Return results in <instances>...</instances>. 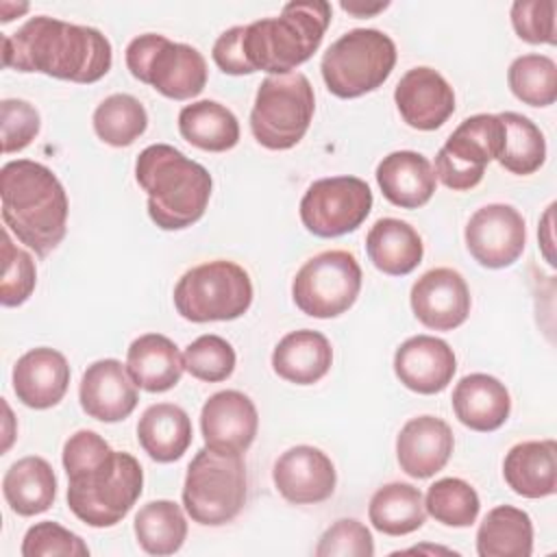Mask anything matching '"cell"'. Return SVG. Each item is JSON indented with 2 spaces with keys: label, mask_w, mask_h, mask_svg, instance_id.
Instances as JSON below:
<instances>
[{
  "label": "cell",
  "mask_w": 557,
  "mask_h": 557,
  "mask_svg": "<svg viewBox=\"0 0 557 557\" xmlns=\"http://www.w3.org/2000/svg\"><path fill=\"white\" fill-rule=\"evenodd\" d=\"M2 63L72 83H96L113 63L109 39L91 26L37 15L2 37Z\"/></svg>",
  "instance_id": "1"
},
{
  "label": "cell",
  "mask_w": 557,
  "mask_h": 557,
  "mask_svg": "<svg viewBox=\"0 0 557 557\" xmlns=\"http://www.w3.org/2000/svg\"><path fill=\"white\" fill-rule=\"evenodd\" d=\"M4 226L35 255L46 257L65 237L67 194L57 174L30 159L9 161L0 170Z\"/></svg>",
  "instance_id": "2"
},
{
  "label": "cell",
  "mask_w": 557,
  "mask_h": 557,
  "mask_svg": "<svg viewBox=\"0 0 557 557\" xmlns=\"http://www.w3.org/2000/svg\"><path fill=\"white\" fill-rule=\"evenodd\" d=\"M135 178L148 194V215L163 231L196 224L211 198V174L170 144L144 148L135 161Z\"/></svg>",
  "instance_id": "3"
},
{
  "label": "cell",
  "mask_w": 557,
  "mask_h": 557,
  "mask_svg": "<svg viewBox=\"0 0 557 557\" xmlns=\"http://www.w3.org/2000/svg\"><path fill=\"white\" fill-rule=\"evenodd\" d=\"M331 24L324 0L287 2L278 17H263L244 26V52L250 67L270 76L289 74L311 59Z\"/></svg>",
  "instance_id": "4"
},
{
  "label": "cell",
  "mask_w": 557,
  "mask_h": 557,
  "mask_svg": "<svg viewBox=\"0 0 557 557\" xmlns=\"http://www.w3.org/2000/svg\"><path fill=\"white\" fill-rule=\"evenodd\" d=\"M144 487V470L131 453L113 450L102 461L67 476V507L85 524L104 529L122 522Z\"/></svg>",
  "instance_id": "5"
},
{
  "label": "cell",
  "mask_w": 557,
  "mask_h": 557,
  "mask_svg": "<svg viewBox=\"0 0 557 557\" xmlns=\"http://www.w3.org/2000/svg\"><path fill=\"white\" fill-rule=\"evenodd\" d=\"M246 463L242 455L200 448L187 466L183 505L202 527H222L237 518L246 503Z\"/></svg>",
  "instance_id": "6"
},
{
  "label": "cell",
  "mask_w": 557,
  "mask_h": 557,
  "mask_svg": "<svg viewBox=\"0 0 557 557\" xmlns=\"http://www.w3.org/2000/svg\"><path fill=\"white\" fill-rule=\"evenodd\" d=\"M396 65V46L376 28H352L322 54L320 72L337 98H359L381 87Z\"/></svg>",
  "instance_id": "7"
},
{
  "label": "cell",
  "mask_w": 557,
  "mask_h": 557,
  "mask_svg": "<svg viewBox=\"0 0 557 557\" xmlns=\"http://www.w3.org/2000/svg\"><path fill=\"white\" fill-rule=\"evenodd\" d=\"M313 111V87L302 72L268 76L255 96L250 131L263 148L289 150L309 131Z\"/></svg>",
  "instance_id": "8"
},
{
  "label": "cell",
  "mask_w": 557,
  "mask_h": 557,
  "mask_svg": "<svg viewBox=\"0 0 557 557\" xmlns=\"http://www.w3.org/2000/svg\"><path fill=\"white\" fill-rule=\"evenodd\" d=\"M252 305L248 272L226 259L187 270L174 287V307L189 322H226L244 315Z\"/></svg>",
  "instance_id": "9"
},
{
  "label": "cell",
  "mask_w": 557,
  "mask_h": 557,
  "mask_svg": "<svg viewBox=\"0 0 557 557\" xmlns=\"http://www.w3.org/2000/svg\"><path fill=\"white\" fill-rule=\"evenodd\" d=\"M128 72L152 85L161 96L187 100L198 96L207 85V61L187 44L170 41L165 35L146 33L126 46Z\"/></svg>",
  "instance_id": "10"
},
{
  "label": "cell",
  "mask_w": 557,
  "mask_h": 557,
  "mask_svg": "<svg viewBox=\"0 0 557 557\" xmlns=\"http://www.w3.org/2000/svg\"><path fill=\"white\" fill-rule=\"evenodd\" d=\"M361 289V265L348 250H324L302 263L292 283L296 307L320 320L346 313Z\"/></svg>",
  "instance_id": "11"
},
{
  "label": "cell",
  "mask_w": 557,
  "mask_h": 557,
  "mask_svg": "<svg viewBox=\"0 0 557 557\" xmlns=\"http://www.w3.org/2000/svg\"><path fill=\"white\" fill-rule=\"evenodd\" d=\"M505 144V126L494 113L466 117L435 154V178L448 189L466 191L481 183L485 165L498 159Z\"/></svg>",
  "instance_id": "12"
},
{
  "label": "cell",
  "mask_w": 557,
  "mask_h": 557,
  "mask_svg": "<svg viewBox=\"0 0 557 557\" xmlns=\"http://www.w3.org/2000/svg\"><path fill=\"white\" fill-rule=\"evenodd\" d=\"M372 211V191L359 176L313 181L300 200L302 226L315 237H339L357 231Z\"/></svg>",
  "instance_id": "13"
},
{
  "label": "cell",
  "mask_w": 557,
  "mask_h": 557,
  "mask_svg": "<svg viewBox=\"0 0 557 557\" xmlns=\"http://www.w3.org/2000/svg\"><path fill=\"white\" fill-rule=\"evenodd\" d=\"M463 237L474 261L483 268L498 270L513 265L524 252L527 226L516 207L492 202L470 215Z\"/></svg>",
  "instance_id": "14"
},
{
  "label": "cell",
  "mask_w": 557,
  "mask_h": 557,
  "mask_svg": "<svg viewBox=\"0 0 557 557\" xmlns=\"http://www.w3.org/2000/svg\"><path fill=\"white\" fill-rule=\"evenodd\" d=\"M413 315L433 331H453L468 320L470 289L466 278L453 268L424 272L409 294Z\"/></svg>",
  "instance_id": "15"
},
{
  "label": "cell",
  "mask_w": 557,
  "mask_h": 557,
  "mask_svg": "<svg viewBox=\"0 0 557 557\" xmlns=\"http://www.w3.org/2000/svg\"><path fill=\"white\" fill-rule=\"evenodd\" d=\"M272 479L278 494L294 505H315L335 492L337 474L326 453L315 446L287 448L272 468Z\"/></svg>",
  "instance_id": "16"
},
{
  "label": "cell",
  "mask_w": 557,
  "mask_h": 557,
  "mask_svg": "<svg viewBox=\"0 0 557 557\" xmlns=\"http://www.w3.org/2000/svg\"><path fill=\"white\" fill-rule=\"evenodd\" d=\"M259 416L255 403L237 389H222L209 396L200 411V431L205 446L242 455L255 442Z\"/></svg>",
  "instance_id": "17"
},
{
  "label": "cell",
  "mask_w": 557,
  "mask_h": 557,
  "mask_svg": "<svg viewBox=\"0 0 557 557\" xmlns=\"http://www.w3.org/2000/svg\"><path fill=\"white\" fill-rule=\"evenodd\" d=\"M394 102L411 128L435 131L453 115L455 91L437 70L420 65L400 76L394 89Z\"/></svg>",
  "instance_id": "18"
},
{
  "label": "cell",
  "mask_w": 557,
  "mask_h": 557,
  "mask_svg": "<svg viewBox=\"0 0 557 557\" xmlns=\"http://www.w3.org/2000/svg\"><path fill=\"white\" fill-rule=\"evenodd\" d=\"M78 400L89 418L100 422H120L133 413L139 394L122 361L98 359L83 372Z\"/></svg>",
  "instance_id": "19"
},
{
  "label": "cell",
  "mask_w": 557,
  "mask_h": 557,
  "mask_svg": "<svg viewBox=\"0 0 557 557\" xmlns=\"http://www.w3.org/2000/svg\"><path fill=\"white\" fill-rule=\"evenodd\" d=\"M398 381L416 394H440L457 372L453 348L433 335H413L405 339L394 355Z\"/></svg>",
  "instance_id": "20"
},
{
  "label": "cell",
  "mask_w": 557,
  "mask_h": 557,
  "mask_svg": "<svg viewBox=\"0 0 557 557\" xmlns=\"http://www.w3.org/2000/svg\"><path fill=\"white\" fill-rule=\"evenodd\" d=\"M455 437L442 418L418 416L403 424L396 437V459L411 479H429L440 472L453 453Z\"/></svg>",
  "instance_id": "21"
},
{
  "label": "cell",
  "mask_w": 557,
  "mask_h": 557,
  "mask_svg": "<svg viewBox=\"0 0 557 557\" xmlns=\"http://www.w3.org/2000/svg\"><path fill=\"white\" fill-rule=\"evenodd\" d=\"M67 359L48 346L24 352L13 366V392L30 409H50L67 392Z\"/></svg>",
  "instance_id": "22"
},
{
  "label": "cell",
  "mask_w": 557,
  "mask_h": 557,
  "mask_svg": "<svg viewBox=\"0 0 557 557\" xmlns=\"http://www.w3.org/2000/svg\"><path fill=\"white\" fill-rule=\"evenodd\" d=\"M450 400L457 420L479 433L500 429L511 411V398L505 383L483 372L463 376L455 385Z\"/></svg>",
  "instance_id": "23"
},
{
  "label": "cell",
  "mask_w": 557,
  "mask_h": 557,
  "mask_svg": "<svg viewBox=\"0 0 557 557\" xmlns=\"http://www.w3.org/2000/svg\"><path fill=\"white\" fill-rule=\"evenodd\" d=\"M376 183L383 196L400 209H418L435 194L431 161L413 150H396L376 165Z\"/></svg>",
  "instance_id": "24"
},
{
  "label": "cell",
  "mask_w": 557,
  "mask_h": 557,
  "mask_svg": "<svg viewBox=\"0 0 557 557\" xmlns=\"http://www.w3.org/2000/svg\"><path fill=\"white\" fill-rule=\"evenodd\" d=\"M507 485L524 498H546L557 490L555 440H531L509 448L503 461Z\"/></svg>",
  "instance_id": "25"
},
{
  "label": "cell",
  "mask_w": 557,
  "mask_h": 557,
  "mask_svg": "<svg viewBox=\"0 0 557 557\" xmlns=\"http://www.w3.org/2000/svg\"><path fill=\"white\" fill-rule=\"evenodd\" d=\"M126 370L137 387L161 394L181 381L185 363L178 346L170 337L161 333H146L128 346Z\"/></svg>",
  "instance_id": "26"
},
{
  "label": "cell",
  "mask_w": 557,
  "mask_h": 557,
  "mask_svg": "<svg viewBox=\"0 0 557 557\" xmlns=\"http://www.w3.org/2000/svg\"><path fill=\"white\" fill-rule=\"evenodd\" d=\"M333 363L331 342L311 329L287 333L272 352V370L289 383L313 385L326 376Z\"/></svg>",
  "instance_id": "27"
},
{
  "label": "cell",
  "mask_w": 557,
  "mask_h": 557,
  "mask_svg": "<svg viewBox=\"0 0 557 557\" xmlns=\"http://www.w3.org/2000/svg\"><path fill=\"white\" fill-rule=\"evenodd\" d=\"M366 250L372 265L389 276H405L413 272L424 255L418 231L398 218L376 220L366 235Z\"/></svg>",
  "instance_id": "28"
},
{
  "label": "cell",
  "mask_w": 557,
  "mask_h": 557,
  "mask_svg": "<svg viewBox=\"0 0 557 557\" xmlns=\"http://www.w3.org/2000/svg\"><path fill=\"white\" fill-rule=\"evenodd\" d=\"M191 420L172 403L150 405L137 422V440L144 453L159 463L176 461L191 444Z\"/></svg>",
  "instance_id": "29"
},
{
  "label": "cell",
  "mask_w": 557,
  "mask_h": 557,
  "mask_svg": "<svg viewBox=\"0 0 557 557\" xmlns=\"http://www.w3.org/2000/svg\"><path fill=\"white\" fill-rule=\"evenodd\" d=\"M7 505L17 516H37L52 507L57 498V476L52 466L37 455L17 459L2 479Z\"/></svg>",
  "instance_id": "30"
},
{
  "label": "cell",
  "mask_w": 557,
  "mask_h": 557,
  "mask_svg": "<svg viewBox=\"0 0 557 557\" xmlns=\"http://www.w3.org/2000/svg\"><path fill=\"white\" fill-rule=\"evenodd\" d=\"M178 131L185 141L207 152H226L239 141L235 113L215 100L185 104L178 113Z\"/></svg>",
  "instance_id": "31"
},
{
  "label": "cell",
  "mask_w": 557,
  "mask_h": 557,
  "mask_svg": "<svg viewBox=\"0 0 557 557\" xmlns=\"http://www.w3.org/2000/svg\"><path fill=\"white\" fill-rule=\"evenodd\" d=\"M479 557H529L533 553V522L527 511L498 505L487 511L476 531Z\"/></svg>",
  "instance_id": "32"
},
{
  "label": "cell",
  "mask_w": 557,
  "mask_h": 557,
  "mask_svg": "<svg viewBox=\"0 0 557 557\" xmlns=\"http://www.w3.org/2000/svg\"><path fill=\"white\" fill-rule=\"evenodd\" d=\"M372 527L385 535H407L418 531L426 520L424 498L411 483L394 481L379 487L368 505Z\"/></svg>",
  "instance_id": "33"
},
{
  "label": "cell",
  "mask_w": 557,
  "mask_h": 557,
  "mask_svg": "<svg viewBox=\"0 0 557 557\" xmlns=\"http://www.w3.org/2000/svg\"><path fill=\"white\" fill-rule=\"evenodd\" d=\"M133 529L148 555H172L187 537V520L174 500H150L139 507Z\"/></svg>",
  "instance_id": "34"
},
{
  "label": "cell",
  "mask_w": 557,
  "mask_h": 557,
  "mask_svg": "<svg viewBox=\"0 0 557 557\" xmlns=\"http://www.w3.org/2000/svg\"><path fill=\"white\" fill-rule=\"evenodd\" d=\"M505 126V144L498 154V163L511 174H533L544 165L546 139L542 131L522 113H498Z\"/></svg>",
  "instance_id": "35"
},
{
  "label": "cell",
  "mask_w": 557,
  "mask_h": 557,
  "mask_svg": "<svg viewBox=\"0 0 557 557\" xmlns=\"http://www.w3.org/2000/svg\"><path fill=\"white\" fill-rule=\"evenodd\" d=\"M96 135L115 148L131 146L139 139L148 126V113L144 104L131 94H111L94 111Z\"/></svg>",
  "instance_id": "36"
},
{
  "label": "cell",
  "mask_w": 557,
  "mask_h": 557,
  "mask_svg": "<svg viewBox=\"0 0 557 557\" xmlns=\"http://www.w3.org/2000/svg\"><path fill=\"white\" fill-rule=\"evenodd\" d=\"M511 94L529 107H548L557 100V65L546 54H522L507 70Z\"/></svg>",
  "instance_id": "37"
},
{
  "label": "cell",
  "mask_w": 557,
  "mask_h": 557,
  "mask_svg": "<svg viewBox=\"0 0 557 557\" xmlns=\"http://www.w3.org/2000/svg\"><path fill=\"white\" fill-rule=\"evenodd\" d=\"M424 509L429 516H433L437 522L446 527H470L476 522L481 503L476 490L457 476H446L435 481L426 490Z\"/></svg>",
  "instance_id": "38"
},
{
  "label": "cell",
  "mask_w": 557,
  "mask_h": 557,
  "mask_svg": "<svg viewBox=\"0 0 557 557\" xmlns=\"http://www.w3.org/2000/svg\"><path fill=\"white\" fill-rule=\"evenodd\" d=\"M235 350L220 335H200L183 352L185 370L207 383L226 381L235 370Z\"/></svg>",
  "instance_id": "39"
},
{
  "label": "cell",
  "mask_w": 557,
  "mask_h": 557,
  "mask_svg": "<svg viewBox=\"0 0 557 557\" xmlns=\"http://www.w3.org/2000/svg\"><path fill=\"white\" fill-rule=\"evenodd\" d=\"M37 270L33 257L17 248L9 228L2 231V283H0V302L4 307H17L26 302L35 289Z\"/></svg>",
  "instance_id": "40"
},
{
  "label": "cell",
  "mask_w": 557,
  "mask_h": 557,
  "mask_svg": "<svg viewBox=\"0 0 557 557\" xmlns=\"http://www.w3.org/2000/svg\"><path fill=\"white\" fill-rule=\"evenodd\" d=\"M20 553L22 557H87L89 548L81 535L52 520H44L26 531Z\"/></svg>",
  "instance_id": "41"
},
{
  "label": "cell",
  "mask_w": 557,
  "mask_h": 557,
  "mask_svg": "<svg viewBox=\"0 0 557 557\" xmlns=\"http://www.w3.org/2000/svg\"><path fill=\"white\" fill-rule=\"evenodd\" d=\"M318 557H372L374 540L366 524L355 518L333 522L315 546Z\"/></svg>",
  "instance_id": "42"
},
{
  "label": "cell",
  "mask_w": 557,
  "mask_h": 557,
  "mask_svg": "<svg viewBox=\"0 0 557 557\" xmlns=\"http://www.w3.org/2000/svg\"><path fill=\"white\" fill-rule=\"evenodd\" d=\"M39 111L20 98H4L0 102V128H2V152L24 150L39 133Z\"/></svg>",
  "instance_id": "43"
},
{
  "label": "cell",
  "mask_w": 557,
  "mask_h": 557,
  "mask_svg": "<svg viewBox=\"0 0 557 557\" xmlns=\"http://www.w3.org/2000/svg\"><path fill=\"white\" fill-rule=\"evenodd\" d=\"M555 0H518L511 4V26L529 44L555 46Z\"/></svg>",
  "instance_id": "44"
},
{
  "label": "cell",
  "mask_w": 557,
  "mask_h": 557,
  "mask_svg": "<svg viewBox=\"0 0 557 557\" xmlns=\"http://www.w3.org/2000/svg\"><path fill=\"white\" fill-rule=\"evenodd\" d=\"M213 61L224 74L242 76V74H252L255 70L250 67L246 52H244V26H233L224 30L215 44H213Z\"/></svg>",
  "instance_id": "45"
},
{
  "label": "cell",
  "mask_w": 557,
  "mask_h": 557,
  "mask_svg": "<svg viewBox=\"0 0 557 557\" xmlns=\"http://www.w3.org/2000/svg\"><path fill=\"white\" fill-rule=\"evenodd\" d=\"M553 209H555V205H550L548 209H546V213H544V220H542V226H540V235L544 233V237H540V244H542V250H544V257H546V261L548 263H555L553 261V250H550V246H553V237H550V220H553Z\"/></svg>",
  "instance_id": "46"
},
{
  "label": "cell",
  "mask_w": 557,
  "mask_h": 557,
  "mask_svg": "<svg viewBox=\"0 0 557 557\" xmlns=\"http://www.w3.org/2000/svg\"><path fill=\"white\" fill-rule=\"evenodd\" d=\"M344 11H348V13H352V15H357V17H363V15H374V13H379V11H383V9H387L389 7V2H376V4H359V2H342L339 4Z\"/></svg>",
  "instance_id": "47"
},
{
  "label": "cell",
  "mask_w": 557,
  "mask_h": 557,
  "mask_svg": "<svg viewBox=\"0 0 557 557\" xmlns=\"http://www.w3.org/2000/svg\"><path fill=\"white\" fill-rule=\"evenodd\" d=\"M0 11H2V22H11L13 17H17L20 13H26L28 11V4H11V2H2L0 4Z\"/></svg>",
  "instance_id": "48"
},
{
  "label": "cell",
  "mask_w": 557,
  "mask_h": 557,
  "mask_svg": "<svg viewBox=\"0 0 557 557\" xmlns=\"http://www.w3.org/2000/svg\"><path fill=\"white\" fill-rule=\"evenodd\" d=\"M403 553H444V555H450L453 550L440 548V546H416V548H407V550H403ZM453 555H457V553H453Z\"/></svg>",
  "instance_id": "49"
}]
</instances>
